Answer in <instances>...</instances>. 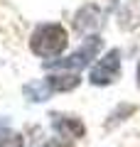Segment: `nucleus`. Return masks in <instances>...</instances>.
Wrapping results in <instances>:
<instances>
[{"label": "nucleus", "mask_w": 140, "mask_h": 147, "mask_svg": "<svg viewBox=\"0 0 140 147\" xmlns=\"http://www.w3.org/2000/svg\"><path fill=\"white\" fill-rule=\"evenodd\" d=\"M67 30H64L62 25H42L35 30V34H32L30 39V47L35 54H39V57H57V54H62L64 49H67Z\"/></svg>", "instance_id": "nucleus-1"}, {"label": "nucleus", "mask_w": 140, "mask_h": 147, "mask_svg": "<svg viewBox=\"0 0 140 147\" xmlns=\"http://www.w3.org/2000/svg\"><path fill=\"white\" fill-rule=\"evenodd\" d=\"M101 47H103L101 37H96V34H93V37H86L84 44H81L74 54H69V57H64V59H49V61H44V69L79 71V69H84L86 64H91V59H96V54L101 52Z\"/></svg>", "instance_id": "nucleus-2"}, {"label": "nucleus", "mask_w": 140, "mask_h": 147, "mask_svg": "<svg viewBox=\"0 0 140 147\" xmlns=\"http://www.w3.org/2000/svg\"><path fill=\"white\" fill-rule=\"evenodd\" d=\"M118 74H120V52L118 49H111V52L91 69L88 81H91L93 86H108V84H113V81L118 79Z\"/></svg>", "instance_id": "nucleus-3"}, {"label": "nucleus", "mask_w": 140, "mask_h": 147, "mask_svg": "<svg viewBox=\"0 0 140 147\" xmlns=\"http://www.w3.org/2000/svg\"><path fill=\"white\" fill-rule=\"evenodd\" d=\"M54 130L59 132L62 137H71V140H79V137H84V132H86V127H84V123L79 120V118H71V115H57L54 113Z\"/></svg>", "instance_id": "nucleus-4"}, {"label": "nucleus", "mask_w": 140, "mask_h": 147, "mask_svg": "<svg viewBox=\"0 0 140 147\" xmlns=\"http://www.w3.org/2000/svg\"><path fill=\"white\" fill-rule=\"evenodd\" d=\"M101 25V10L96 5H86L79 10L76 20H74V27L79 32H88V30H96Z\"/></svg>", "instance_id": "nucleus-5"}, {"label": "nucleus", "mask_w": 140, "mask_h": 147, "mask_svg": "<svg viewBox=\"0 0 140 147\" xmlns=\"http://www.w3.org/2000/svg\"><path fill=\"white\" fill-rule=\"evenodd\" d=\"M79 74L76 71H64V74H54V76H47L44 79V84L49 86V91H71V88H76L79 86Z\"/></svg>", "instance_id": "nucleus-6"}, {"label": "nucleus", "mask_w": 140, "mask_h": 147, "mask_svg": "<svg viewBox=\"0 0 140 147\" xmlns=\"http://www.w3.org/2000/svg\"><path fill=\"white\" fill-rule=\"evenodd\" d=\"M0 147H25V140H22V135L3 127L0 130Z\"/></svg>", "instance_id": "nucleus-7"}, {"label": "nucleus", "mask_w": 140, "mask_h": 147, "mask_svg": "<svg viewBox=\"0 0 140 147\" xmlns=\"http://www.w3.org/2000/svg\"><path fill=\"white\" fill-rule=\"evenodd\" d=\"M25 93L30 96L32 100H44L47 96L52 93V91H49V86L42 81V84H30V86H25Z\"/></svg>", "instance_id": "nucleus-8"}, {"label": "nucleus", "mask_w": 140, "mask_h": 147, "mask_svg": "<svg viewBox=\"0 0 140 147\" xmlns=\"http://www.w3.org/2000/svg\"><path fill=\"white\" fill-rule=\"evenodd\" d=\"M42 147H71V142H67V140H49L47 145H42Z\"/></svg>", "instance_id": "nucleus-9"}, {"label": "nucleus", "mask_w": 140, "mask_h": 147, "mask_svg": "<svg viewBox=\"0 0 140 147\" xmlns=\"http://www.w3.org/2000/svg\"><path fill=\"white\" fill-rule=\"evenodd\" d=\"M138 86H140V64H138Z\"/></svg>", "instance_id": "nucleus-10"}]
</instances>
